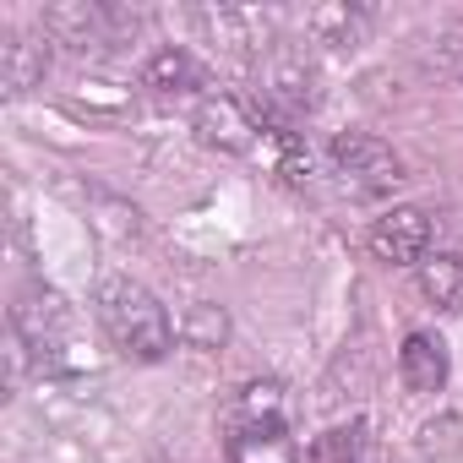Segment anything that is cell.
<instances>
[{
	"label": "cell",
	"mask_w": 463,
	"mask_h": 463,
	"mask_svg": "<svg viewBox=\"0 0 463 463\" xmlns=\"http://www.w3.org/2000/svg\"><path fill=\"white\" fill-rule=\"evenodd\" d=\"M306 28L322 39V44H360L365 39V28H371V12L365 6H317V12H306Z\"/></svg>",
	"instance_id": "30bf717a"
},
{
	"label": "cell",
	"mask_w": 463,
	"mask_h": 463,
	"mask_svg": "<svg viewBox=\"0 0 463 463\" xmlns=\"http://www.w3.org/2000/svg\"><path fill=\"white\" fill-rule=\"evenodd\" d=\"M191 131L207 142V147H218V153H257L262 147V120L235 99V93H207L202 104H196V115H191Z\"/></svg>",
	"instance_id": "277c9868"
},
{
	"label": "cell",
	"mask_w": 463,
	"mask_h": 463,
	"mask_svg": "<svg viewBox=\"0 0 463 463\" xmlns=\"http://www.w3.org/2000/svg\"><path fill=\"white\" fill-rule=\"evenodd\" d=\"M142 88H153V93H164V99L191 93V88H202V66H196L191 50L169 44V50H158V55L142 66Z\"/></svg>",
	"instance_id": "ba28073f"
},
{
	"label": "cell",
	"mask_w": 463,
	"mask_h": 463,
	"mask_svg": "<svg viewBox=\"0 0 463 463\" xmlns=\"http://www.w3.org/2000/svg\"><path fill=\"white\" fill-rule=\"evenodd\" d=\"M322 452H327L333 463H387V452H382V441L371 436V425H349V430H333V436L322 441Z\"/></svg>",
	"instance_id": "4fadbf2b"
},
{
	"label": "cell",
	"mask_w": 463,
	"mask_h": 463,
	"mask_svg": "<svg viewBox=\"0 0 463 463\" xmlns=\"http://www.w3.org/2000/svg\"><path fill=\"white\" fill-rule=\"evenodd\" d=\"M235 409L246 425H284V387L279 382H246Z\"/></svg>",
	"instance_id": "9a60e30c"
},
{
	"label": "cell",
	"mask_w": 463,
	"mask_h": 463,
	"mask_svg": "<svg viewBox=\"0 0 463 463\" xmlns=\"http://www.w3.org/2000/svg\"><path fill=\"white\" fill-rule=\"evenodd\" d=\"M44 50L28 44V39H6L0 44V82H6V93H28L39 77H44Z\"/></svg>",
	"instance_id": "8fae6325"
},
{
	"label": "cell",
	"mask_w": 463,
	"mask_h": 463,
	"mask_svg": "<svg viewBox=\"0 0 463 463\" xmlns=\"http://www.w3.org/2000/svg\"><path fill=\"white\" fill-rule=\"evenodd\" d=\"M447 344L430 338V333H409L403 349H398V376L409 392H441L447 387Z\"/></svg>",
	"instance_id": "8992f818"
},
{
	"label": "cell",
	"mask_w": 463,
	"mask_h": 463,
	"mask_svg": "<svg viewBox=\"0 0 463 463\" xmlns=\"http://www.w3.org/2000/svg\"><path fill=\"white\" fill-rule=\"evenodd\" d=\"M180 338H185L191 349H223V338H229V317H223L218 306L196 300V306L185 311V322H180Z\"/></svg>",
	"instance_id": "5bb4252c"
},
{
	"label": "cell",
	"mask_w": 463,
	"mask_h": 463,
	"mask_svg": "<svg viewBox=\"0 0 463 463\" xmlns=\"http://www.w3.org/2000/svg\"><path fill=\"white\" fill-rule=\"evenodd\" d=\"M333 175L354 196H382V191H392L403 180V158L371 131H344L333 142Z\"/></svg>",
	"instance_id": "3957f363"
},
{
	"label": "cell",
	"mask_w": 463,
	"mask_h": 463,
	"mask_svg": "<svg viewBox=\"0 0 463 463\" xmlns=\"http://www.w3.org/2000/svg\"><path fill=\"white\" fill-rule=\"evenodd\" d=\"M93 317H99V327L109 333V344H115L126 360L153 365V360H164V354L175 349V322H169V311L158 306V295H153L147 284H137V279H126V273L99 279V289H93Z\"/></svg>",
	"instance_id": "6da1fadb"
},
{
	"label": "cell",
	"mask_w": 463,
	"mask_h": 463,
	"mask_svg": "<svg viewBox=\"0 0 463 463\" xmlns=\"http://www.w3.org/2000/svg\"><path fill=\"white\" fill-rule=\"evenodd\" d=\"M104 23H109V12H104V6H55V12L44 17V28H50V33H61V39H66V44H77V50L99 44V39H104Z\"/></svg>",
	"instance_id": "7c38bea8"
},
{
	"label": "cell",
	"mask_w": 463,
	"mask_h": 463,
	"mask_svg": "<svg viewBox=\"0 0 463 463\" xmlns=\"http://www.w3.org/2000/svg\"><path fill=\"white\" fill-rule=\"evenodd\" d=\"M268 104L273 109H311L317 104V88H311V71H300V66H284V71H273L268 77Z\"/></svg>",
	"instance_id": "2e32d148"
},
{
	"label": "cell",
	"mask_w": 463,
	"mask_h": 463,
	"mask_svg": "<svg viewBox=\"0 0 463 463\" xmlns=\"http://www.w3.org/2000/svg\"><path fill=\"white\" fill-rule=\"evenodd\" d=\"M420 289L436 311H463V257L458 251H436L420 262Z\"/></svg>",
	"instance_id": "9c48e42d"
},
{
	"label": "cell",
	"mask_w": 463,
	"mask_h": 463,
	"mask_svg": "<svg viewBox=\"0 0 463 463\" xmlns=\"http://www.w3.org/2000/svg\"><path fill=\"white\" fill-rule=\"evenodd\" d=\"M371 257L387 268H420L430 257V218L420 207H387L371 223Z\"/></svg>",
	"instance_id": "5b68a950"
},
{
	"label": "cell",
	"mask_w": 463,
	"mask_h": 463,
	"mask_svg": "<svg viewBox=\"0 0 463 463\" xmlns=\"http://www.w3.org/2000/svg\"><path fill=\"white\" fill-rule=\"evenodd\" d=\"M229 463H300V447L284 425H241L229 441Z\"/></svg>",
	"instance_id": "52a82bcc"
},
{
	"label": "cell",
	"mask_w": 463,
	"mask_h": 463,
	"mask_svg": "<svg viewBox=\"0 0 463 463\" xmlns=\"http://www.w3.org/2000/svg\"><path fill=\"white\" fill-rule=\"evenodd\" d=\"M12 327L23 338V349L39 354L44 371H82V338H77V311L55 295V289H28L12 311Z\"/></svg>",
	"instance_id": "7a4b0ae2"
}]
</instances>
